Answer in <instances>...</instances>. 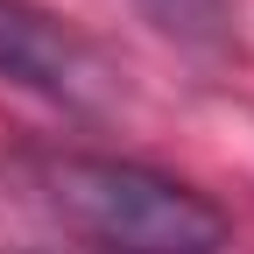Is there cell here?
Wrapping results in <instances>:
<instances>
[{
	"mask_svg": "<svg viewBox=\"0 0 254 254\" xmlns=\"http://www.w3.org/2000/svg\"><path fill=\"white\" fill-rule=\"evenodd\" d=\"M21 177H28V198L64 233L92 240L99 254H219L233 240V219L198 184L127 163V155L50 148V155H28Z\"/></svg>",
	"mask_w": 254,
	"mask_h": 254,
	"instance_id": "cell-1",
	"label": "cell"
},
{
	"mask_svg": "<svg viewBox=\"0 0 254 254\" xmlns=\"http://www.w3.org/2000/svg\"><path fill=\"white\" fill-rule=\"evenodd\" d=\"M134 7L163 28L170 43H184V50L219 57L233 43V0H134Z\"/></svg>",
	"mask_w": 254,
	"mask_h": 254,
	"instance_id": "cell-3",
	"label": "cell"
},
{
	"mask_svg": "<svg viewBox=\"0 0 254 254\" xmlns=\"http://www.w3.org/2000/svg\"><path fill=\"white\" fill-rule=\"evenodd\" d=\"M0 78L64 113H113L120 99L113 57L43 0H0Z\"/></svg>",
	"mask_w": 254,
	"mask_h": 254,
	"instance_id": "cell-2",
	"label": "cell"
}]
</instances>
